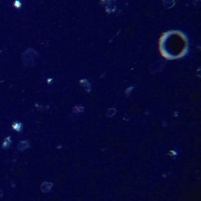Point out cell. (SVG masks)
I'll use <instances>...</instances> for the list:
<instances>
[{
	"mask_svg": "<svg viewBox=\"0 0 201 201\" xmlns=\"http://www.w3.org/2000/svg\"><path fill=\"white\" fill-rule=\"evenodd\" d=\"M1 196H2V191L0 190V197H1Z\"/></svg>",
	"mask_w": 201,
	"mask_h": 201,
	"instance_id": "obj_1",
	"label": "cell"
}]
</instances>
